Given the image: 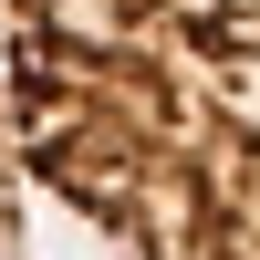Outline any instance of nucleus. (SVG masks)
Listing matches in <instances>:
<instances>
[{"label": "nucleus", "instance_id": "obj_1", "mask_svg": "<svg viewBox=\"0 0 260 260\" xmlns=\"http://www.w3.org/2000/svg\"><path fill=\"white\" fill-rule=\"evenodd\" d=\"M21 156L115 260H260V0H0Z\"/></svg>", "mask_w": 260, "mask_h": 260}, {"label": "nucleus", "instance_id": "obj_2", "mask_svg": "<svg viewBox=\"0 0 260 260\" xmlns=\"http://www.w3.org/2000/svg\"><path fill=\"white\" fill-rule=\"evenodd\" d=\"M21 94H11V21H0V260H31V229H21Z\"/></svg>", "mask_w": 260, "mask_h": 260}]
</instances>
